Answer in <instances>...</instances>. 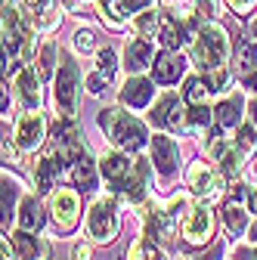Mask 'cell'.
<instances>
[{
	"label": "cell",
	"instance_id": "1",
	"mask_svg": "<svg viewBox=\"0 0 257 260\" xmlns=\"http://www.w3.org/2000/svg\"><path fill=\"white\" fill-rule=\"evenodd\" d=\"M96 124H100V130L112 140V146L121 149V152H140L152 140L146 124L137 115H127L124 109H103L96 115Z\"/></svg>",
	"mask_w": 257,
	"mask_h": 260
},
{
	"label": "cell",
	"instance_id": "2",
	"mask_svg": "<svg viewBox=\"0 0 257 260\" xmlns=\"http://www.w3.org/2000/svg\"><path fill=\"white\" fill-rule=\"evenodd\" d=\"M230 31L217 25L214 19L205 22L199 28V35H196V44H192V59H196V69L202 75H211L217 69H227V59H230Z\"/></svg>",
	"mask_w": 257,
	"mask_h": 260
},
{
	"label": "cell",
	"instance_id": "3",
	"mask_svg": "<svg viewBox=\"0 0 257 260\" xmlns=\"http://www.w3.org/2000/svg\"><path fill=\"white\" fill-rule=\"evenodd\" d=\"M121 230V220H118V205L112 195H106V199H96L87 211V236L96 242V245H109L115 242Z\"/></svg>",
	"mask_w": 257,
	"mask_h": 260
},
{
	"label": "cell",
	"instance_id": "4",
	"mask_svg": "<svg viewBox=\"0 0 257 260\" xmlns=\"http://www.w3.org/2000/svg\"><path fill=\"white\" fill-rule=\"evenodd\" d=\"M183 242L192 245V248H202L214 239V230H217V220H214V211L202 202V205H192L183 217Z\"/></svg>",
	"mask_w": 257,
	"mask_h": 260
},
{
	"label": "cell",
	"instance_id": "5",
	"mask_svg": "<svg viewBox=\"0 0 257 260\" xmlns=\"http://www.w3.org/2000/svg\"><path fill=\"white\" fill-rule=\"evenodd\" d=\"M50 220L59 233H72L81 223V195L75 189H56L50 192Z\"/></svg>",
	"mask_w": 257,
	"mask_h": 260
},
{
	"label": "cell",
	"instance_id": "6",
	"mask_svg": "<svg viewBox=\"0 0 257 260\" xmlns=\"http://www.w3.org/2000/svg\"><path fill=\"white\" fill-rule=\"evenodd\" d=\"M78 96H81V75L75 69V62L66 59V62H62V69L56 72V106H59L62 118H75Z\"/></svg>",
	"mask_w": 257,
	"mask_h": 260
},
{
	"label": "cell",
	"instance_id": "7",
	"mask_svg": "<svg viewBox=\"0 0 257 260\" xmlns=\"http://www.w3.org/2000/svg\"><path fill=\"white\" fill-rule=\"evenodd\" d=\"M186 115H189V109H186V103L180 96L165 93L152 109V124L158 130H174V134H180V130H186Z\"/></svg>",
	"mask_w": 257,
	"mask_h": 260
},
{
	"label": "cell",
	"instance_id": "8",
	"mask_svg": "<svg viewBox=\"0 0 257 260\" xmlns=\"http://www.w3.org/2000/svg\"><path fill=\"white\" fill-rule=\"evenodd\" d=\"M180 230L177 220L168 214V208H158V205H146L143 208V236L155 245H168L174 239V233Z\"/></svg>",
	"mask_w": 257,
	"mask_h": 260
},
{
	"label": "cell",
	"instance_id": "9",
	"mask_svg": "<svg viewBox=\"0 0 257 260\" xmlns=\"http://www.w3.org/2000/svg\"><path fill=\"white\" fill-rule=\"evenodd\" d=\"M13 140L19 143L22 152H38V149L44 146V140H47V118H44L38 109H31L28 115L19 118L16 137H13Z\"/></svg>",
	"mask_w": 257,
	"mask_h": 260
},
{
	"label": "cell",
	"instance_id": "10",
	"mask_svg": "<svg viewBox=\"0 0 257 260\" xmlns=\"http://www.w3.org/2000/svg\"><path fill=\"white\" fill-rule=\"evenodd\" d=\"M149 158H152V168L155 174H162V177H174L177 168H180V146L165 137V134H155L149 140Z\"/></svg>",
	"mask_w": 257,
	"mask_h": 260
},
{
	"label": "cell",
	"instance_id": "11",
	"mask_svg": "<svg viewBox=\"0 0 257 260\" xmlns=\"http://www.w3.org/2000/svg\"><path fill=\"white\" fill-rule=\"evenodd\" d=\"M223 174H217L211 165H205V161H192L189 171H186V186L192 189V195H199V199H214V195L220 192L223 186Z\"/></svg>",
	"mask_w": 257,
	"mask_h": 260
},
{
	"label": "cell",
	"instance_id": "12",
	"mask_svg": "<svg viewBox=\"0 0 257 260\" xmlns=\"http://www.w3.org/2000/svg\"><path fill=\"white\" fill-rule=\"evenodd\" d=\"M208 155L220 165V174H223V177H227V180L233 177V180H236V177L242 174V161H245L248 152H242V149H239L236 143H230V140L214 137V140L208 143Z\"/></svg>",
	"mask_w": 257,
	"mask_h": 260
},
{
	"label": "cell",
	"instance_id": "13",
	"mask_svg": "<svg viewBox=\"0 0 257 260\" xmlns=\"http://www.w3.org/2000/svg\"><path fill=\"white\" fill-rule=\"evenodd\" d=\"M155 100V84L134 75V78H127L124 87H121V106L124 109H131V112H140V109H149Z\"/></svg>",
	"mask_w": 257,
	"mask_h": 260
},
{
	"label": "cell",
	"instance_id": "14",
	"mask_svg": "<svg viewBox=\"0 0 257 260\" xmlns=\"http://www.w3.org/2000/svg\"><path fill=\"white\" fill-rule=\"evenodd\" d=\"M152 62H155V44L149 38H131L124 44V69L131 72V75H140L146 69H152Z\"/></svg>",
	"mask_w": 257,
	"mask_h": 260
},
{
	"label": "cell",
	"instance_id": "15",
	"mask_svg": "<svg viewBox=\"0 0 257 260\" xmlns=\"http://www.w3.org/2000/svg\"><path fill=\"white\" fill-rule=\"evenodd\" d=\"M134 168H137V161H131L127 155H121V152H106L103 158H100V174H103V180L112 186V189H118L121 183H127L134 177Z\"/></svg>",
	"mask_w": 257,
	"mask_h": 260
},
{
	"label": "cell",
	"instance_id": "16",
	"mask_svg": "<svg viewBox=\"0 0 257 260\" xmlns=\"http://www.w3.org/2000/svg\"><path fill=\"white\" fill-rule=\"evenodd\" d=\"M10 239H13V245H16V260H50V254H53L50 242L41 239L38 233L16 230Z\"/></svg>",
	"mask_w": 257,
	"mask_h": 260
},
{
	"label": "cell",
	"instance_id": "17",
	"mask_svg": "<svg viewBox=\"0 0 257 260\" xmlns=\"http://www.w3.org/2000/svg\"><path fill=\"white\" fill-rule=\"evenodd\" d=\"M183 75H186V59H183V53L165 50L162 56H155V65H152L155 84H177Z\"/></svg>",
	"mask_w": 257,
	"mask_h": 260
},
{
	"label": "cell",
	"instance_id": "18",
	"mask_svg": "<svg viewBox=\"0 0 257 260\" xmlns=\"http://www.w3.org/2000/svg\"><path fill=\"white\" fill-rule=\"evenodd\" d=\"M13 87H16V96H19V106H22L25 112H31V109L41 106V75H38V72L19 69Z\"/></svg>",
	"mask_w": 257,
	"mask_h": 260
},
{
	"label": "cell",
	"instance_id": "19",
	"mask_svg": "<svg viewBox=\"0 0 257 260\" xmlns=\"http://www.w3.org/2000/svg\"><path fill=\"white\" fill-rule=\"evenodd\" d=\"M19 199H22V183L4 171V183H0V214H4V233L7 226L16 223L19 217Z\"/></svg>",
	"mask_w": 257,
	"mask_h": 260
},
{
	"label": "cell",
	"instance_id": "20",
	"mask_svg": "<svg viewBox=\"0 0 257 260\" xmlns=\"http://www.w3.org/2000/svg\"><path fill=\"white\" fill-rule=\"evenodd\" d=\"M248 226H251V220H248V208H242L239 202H227V205H223V230H227L230 239L245 236V233H248Z\"/></svg>",
	"mask_w": 257,
	"mask_h": 260
},
{
	"label": "cell",
	"instance_id": "21",
	"mask_svg": "<svg viewBox=\"0 0 257 260\" xmlns=\"http://www.w3.org/2000/svg\"><path fill=\"white\" fill-rule=\"evenodd\" d=\"M214 118H217L220 130H236L242 124V96L233 93V96H227V100H220L217 109H214Z\"/></svg>",
	"mask_w": 257,
	"mask_h": 260
},
{
	"label": "cell",
	"instance_id": "22",
	"mask_svg": "<svg viewBox=\"0 0 257 260\" xmlns=\"http://www.w3.org/2000/svg\"><path fill=\"white\" fill-rule=\"evenodd\" d=\"M72 177H75V183L84 189V192H90V189H96V165H93V158H90V152L87 149H81L75 158H72Z\"/></svg>",
	"mask_w": 257,
	"mask_h": 260
},
{
	"label": "cell",
	"instance_id": "23",
	"mask_svg": "<svg viewBox=\"0 0 257 260\" xmlns=\"http://www.w3.org/2000/svg\"><path fill=\"white\" fill-rule=\"evenodd\" d=\"M16 226H19V230H25V233H38L41 226H44V208H41L38 199H22Z\"/></svg>",
	"mask_w": 257,
	"mask_h": 260
},
{
	"label": "cell",
	"instance_id": "24",
	"mask_svg": "<svg viewBox=\"0 0 257 260\" xmlns=\"http://www.w3.org/2000/svg\"><path fill=\"white\" fill-rule=\"evenodd\" d=\"M186 35H189V31H186V25L180 22V19H162V31H158V44H162L165 50H177L183 41H186Z\"/></svg>",
	"mask_w": 257,
	"mask_h": 260
},
{
	"label": "cell",
	"instance_id": "25",
	"mask_svg": "<svg viewBox=\"0 0 257 260\" xmlns=\"http://www.w3.org/2000/svg\"><path fill=\"white\" fill-rule=\"evenodd\" d=\"M162 13H158L155 7L152 10H143L140 16H134V28H137V35L140 38H149V41H155L158 38V31H162Z\"/></svg>",
	"mask_w": 257,
	"mask_h": 260
},
{
	"label": "cell",
	"instance_id": "26",
	"mask_svg": "<svg viewBox=\"0 0 257 260\" xmlns=\"http://www.w3.org/2000/svg\"><path fill=\"white\" fill-rule=\"evenodd\" d=\"M124 257H127V260H168V254L158 248L155 242H149L146 236L127 245V254H124Z\"/></svg>",
	"mask_w": 257,
	"mask_h": 260
},
{
	"label": "cell",
	"instance_id": "27",
	"mask_svg": "<svg viewBox=\"0 0 257 260\" xmlns=\"http://www.w3.org/2000/svg\"><path fill=\"white\" fill-rule=\"evenodd\" d=\"M56 56H59V47L53 41H47L38 53V75L41 81H56Z\"/></svg>",
	"mask_w": 257,
	"mask_h": 260
},
{
	"label": "cell",
	"instance_id": "28",
	"mask_svg": "<svg viewBox=\"0 0 257 260\" xmlns=\"http://www.w3.org/2000/svg\"><path fill=\"white\" fill-rule=\"evenodd\" d=\"M211 121H217V118H214V112H211L208 106H192L189 115H186V130H192V134H202V130L211 127Z\"/></svg>",
	"mask_w": 257,
	"mask_h": 260
},
{
	"label": "cell",
	"instance_id": "29",
	"mask_svg": "<svg viewBox=\"0 0 257 260\" xmlns=\"http://www.w3.org/2000/svg\"><path fill=\"white\" fill-rule=\"evenodd\" d=\"M208 93H211L208 78H189V81H186V90H183V100H186L189 106H205Z\"/></svg>",
	"mask_w": 257,
	"mask_h": 260
},
{
	"label": "cell",
	"instance_id": "30",
	"mask_svg": "<svg viewBox=\"0 0 257 260\" xmlns=\"http://www.w3.org/2000/svg\"><path fill=\"white\" fill-rule=\"evenodd\" d=\"M109 84H112V75H106L103 69H93V72L84 78V90H87L90 96H103Z\"/></svg>",
	"mask_w": 257,
	"mask_h": 260
},
{
	"label": "cell",
	"instance_id": "31",
	"mask_svg": "<svg viewBox=\"0 0 257 260\" xmlns=\"http://www.w3.org/2000/svg\"><path fill=\"white\" fill-rule=\"evenodd\" d=\"M236 146L242 152H251L257 146V130H254V124H239L236 127Z\"/></svg>",
	"mask_w": 257,
	"mask_h": 260
},
{
	"label": "cell",
	"instance_id": "32",
	"mask_svg": "<svg viewBox=\"0 0 257 260\" xmlns=\"http://www.w3.org/2000/svg\"><path fill=\"white\" fill-rule=\"evenodd\" d=\"M75 50L81 53V56H87V53H96L100 47H96V35L93 31H87V28H81V31H75Z\"/></svg>",
	"mask_w": 257,
	"mask_h": 260
},
{
	"label": "cell",
	"instance_id": "33",
	"mask_svg": "<svg viewBox=\"0 0 257 260\" xmlns=\"http://www.w3.org/2000/svg\"><path fill=\"white\" fill-rule=\"evenodd\" d=\"M96 69H103L106 75H115V69H118V56H115L112 47H100V50H96Z\"/></svg>",
	"mask_w": 257,
	"mask_h": 260
},
{
	"label": "cell",
	"instance_id": "34",
	"mask_svg": "<svg viewBox=\"0 0 257 260\" xmlns=\"http://www.w3.org/2000/svg\"><path fill=\"white\" fill-rule=\"evenodd\" d=\"M208 78V87H211V93H223L230 87V81H233V75H230V69H217V72H211V75H205Z\"/></svg>",
	"mask_w": 257,
	"mask_h": 260
},
{
	"label": "cell",
	"instance_id": "35",
	"mask_svg": "<svg viewBox=\"0 0 257 260\" xmlns=\"http://www.w3.org/2000/svg\"><path fill=\"white\" fill-rule=\"evenodd\" d=\"M192 13H196L202 22H211L217 16V0H192Z\"/></svg>",
	"mask_w": 257,
	"mask_h": 260
},
{
	"label": "cell",
	"instance_id": "36",
	"mask_svg": "<svg viewBox=\"0 0 257 260\" xmlns=\"http://www.w3.org/2000/svg\"><path fill=\"white\" fill-rule=\"evenodd\" d=\"M186 211H189V202L186 199H180V195H174V199L168 202V214L177 220V226L183 223V217H186Z\"/></svg>",
	"mask_w": 257,
	"mask_h": 260
},
{
	"label": "cell",
	"instance_id": "37",
	"mask_svg": "<svg viewBox=\"0 0 257 260\" xmlns=\"http://www.w3.org/2000/svg\"><path fill=\"white\" fill-rule=\"evenodd\" d=\"M19 143L16 140H4V165H19Z\"/></svg>",
	"mask_w": 257,
	"mask_h": 260
},
{
	"label": "cell",
	"instance_id": "38",
	"mask_svg": "<svg viewBox=\"0 0 257 260\" xmlns=\"http://www.w3.org/2000/svg\"><path fill=\"white\" fill-rule=\"evenodd\" d=\"M0 254H4V260L16 257V245H13V239H7V233H4V242H0Z\"/></svg>",
	"mask_w": 257,
	"mask_h": 260
},
{
	"label": "cell",
	"instance_id": "39",
	"mask_svg": "<svg viewBox=\"0 0 257 260\" xmlns=\"http://www.w3.org/2000/svg\"><path fill=\"white\" fill-rule=\"evenodd\" d=\"M90 257H93L90 245H75L72 248V260H90Z\"/></svg>",
	"mask_w": 257,
	"mask_h": 260
},
{
	"label": "cell",
	"instance_id": "40",
	"mask_svg": "<svg viewBox=\"0 0 257 260\" xmlns=\"http://www.w3.org/2000/svg\"><path fill=\"white\" fill-rule=\"evenodd\" d=\"M227 4H230L236 13H248V10L254 7V0H227Z\"/></svg>",
	"mask_w": 257,
	"mask_h": 260
},
{
	"label": "cell",
	"instance_id": "41",
	"mask_svg": "<svg viewBox=\"0 0 257 260\" xmlns=\"http://www.w3.org/2000/svg\"><path fill=\"white\" fill-rule=\"evenodd\" d=\"M245 208H248L251 214H257V189H248V195H245Z\"/></svg>",
	"mask_w": 257,
	"mask_h": 260
},
{
	"label": "cell",
	"instance_id": "42",
	"mask_svg": "<svg viewBox=\"0 0 257 260\" xmlns=\"http://www.w3.org/2000/svg\"><path fill=\"white\" fill-rule=\"evenodd\" d=\"M248 118H251V124H254V130H257V100L248 103Z\"/></svg>",
	"mask_w": 257,
	"mask_h": 260
},
{
	"label": "cell",
	"instance_id": "43",
	"mask_svg": "<svg viewBox=\"0 0 257 260\" xmlns=\"http://www.w3.org/2000/svg\"><path fill=\"white\" fill-rule=\"evenodd\" d=\"M47 7H56V4H53V0H31V13H35V10H47Z\"/></svg>",
	"mask_w": 257,
	"mask_h": 260
},
{
	"label": "cell",
	"instance_id": "44",
	"mask_svg": "<svg viewBox=\"0 0 257 260\" xmlns=\"http://www.w3.org/2000/svg\"><path fill=\"white\" fill-rule=\"evenodd\" d=\"M248 242H251V245H257V220L248 226Z\"/></svg>",
	"mask_w": 257,
	"mask_h": 260
},
{
	"label": "cell",
	"instance_id": "45",
	"mask_svg": "<svg viewBox=\"0 0 257 260\" xmlns=\"http://www.w3.org/2000/svg\"><path fill=\"white\" fill-rule=\"evenodd\" d=\"M239 257H245V260H257V251H251V254H248V251H239Z\"/></svg>",
	"mask_w": 257,
	"mask_h": 260
},
{
	"label": "cell",
	"instance_id": "46",
	"mask_svg": "<svg viewBox=\"0 0 257 260\" xmlns=\"http://www.w3.org/2000/svg\"><path fill=\"white\" fill-rule=\"evenodd\" d=\"M192 260H214V257H192Z\"/></svg>",
	"mask_w": 257,
	"mask_h": 260
},
{
	"label": "cell",
	"instance_id": "47",
	"mask_svg": "<svg viewBox=\"0 0 257 260\" xmlns=\"http://www.w3.org/2000/svg\"><path fill=\"white\" fill-rule=\"evenodd\" d=\"M62 4H69V7H75V0H62Z\"/></svg>",
	"mask_w": 257,
	"mask_h": 260
},
{
	"label": "cell",
	"instance_id": "48",
	"mask_svg": "<svg viewBox=\"0 0 257 260\" xmlns=\"http://www.w3.org/2000/svg\"><path fill=\"white\" fill-rule=\"evenodd\" d=\"M81 4H84V0H81Z\"/></svg>",
	"mask_w": 257,
	"mask_h": 260
}]
</instances>
